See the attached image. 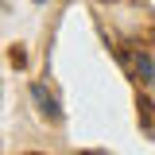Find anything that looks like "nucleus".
<instances>
[{"mask_svg":"<svg viewBox=\"0 0 155 155\" xmlns=\"http://www.w3.org/2000/svg\"><path fill=\"white\" fill-rule=\"evenodd\" d=\"M31 97H35L39 113L47 116V120H62V109H58V101H54V97H51V93H47V89H43L39 81H35V85H31Z\"/></svg>","mask_w":155,"mask_h":155,"instance_id":"obj_1","label":"nucleus"},{"mask_svg":"<svg viewBox=\"0 0 155 155\" xmlns=\"http://www.w3.org/2000/svg\"><path fill=\"white\" fill-rule=\"evenodd\" d=\"M81 155H109V151H81Z\"/></svg>","mask_w":155,"mask_h":155,"instance_id":"obj_2","label":"nucleus"},{"mask_svg":"<svg viewBox=\"0 0 155 155\" xmlns=\"http://www.w3.org/2000/svg\"><path fill=\"white\" fill-rule=\"evenodd\" d=\"M35 4H47V0H35Z\"/></svg>","mask_w":155,"mask_h":155,"instance_id":"obj_4","label":"nucleus"},{"mask_svg":"<svg viewBox=\"0 0 155 155\" xmlns=\"http://www.w3.org/2000/svg\"><path fill=\"white\" fill-rule=\"evenodd\" d=\"M27 155H39V151H27Z\"/></svg>","mask_w":155,"mask_h":155,"instance_id":"obj_5","label":"nucleus"},{"mask_svg":"<svg viewBox=\"0 0 155 155\" xmlns=\"http://www.w3.org/2000/svg\"><path fill=\"white\" fill-rule=\"evenodd\" d=\"M147 85H151V89H155V74H151V81H147Z\"/></svg>","mask_w":155,"mask_h":155,"instance_id":"obj_3","label":"nucleus"}]
</instances>
